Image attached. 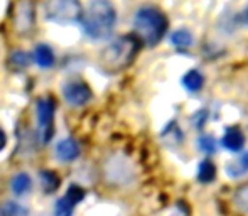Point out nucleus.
<instances>
[{
  "label": "nucleus",
  "instance_id": "f257e3e1",
  "mask_svg": "<svg viewBox=\"0 0 248 216\" xmlns=\"http://www.w3.org/2000/svg\"><path fill=\"white\" fill-rule=\"evenodd\" d=\"M83 31L92 39H105L117 26V9L111 0H92L81 15Z\"/></svg>",
  "mask_w": 248,
  "mask_h": 216
},
{
  "label": "nucleus",
  "instance_id": "0eeeda50",
  "mask_svg": "<svg viewBox=\"0 0 248 216\" xmlns=\"http://www.w3.org/2000/svg\"><path fill=\"white\" fill-rule=\"evenodd\" d=\"M54 117L56 107L51 98H39L36 103V118H37V134L43 144L51 142L54 137Z\"/></svg>",
  "mask_w": 248,
  "mask_h": 216
},
{
  "label": "nucleus",
  "instance_id": "f3484780",
  "mask_svg": "<svg viewBox=\"0 0 248 216\" xmlns=\"http://www.w3.org/2000/svg\"><path fill=\"white\" fill-rule=\"evenodd\" d=\"M3 216H29V210L19 201H7L2 208Z\"/></svg>",
  "mask_w": 248,
  "mask_h": 216
},
{
  "label": "nucleus",
  "instance_id": "5701e85b",
  "mask_svg": "<svg viewBox=\"0 0 248 216\" xmlns=\"http://www.w3.org/2000/svg\"><path fill=\"white\" fill-rule=\"evenodd\" d=\"M5 145H7V134H5V130L0 127V152L5 149Z\"/></svg>",
  "mask_w": 248,
  "mask_h": 216
},
{
  "label": "nucleus",
  "instance_id": "39448f33",
  "mask_svg": "<svg viewBox=\"0 0 248 216\" xmlns=\"http://www.w3.org/2000/svg\"><path fill=\"white\" fill-rule=\"evenodd\" d=\"M103 174L108 183L117 186H127L135 179V167L124 154H111L103 164Z\"/></svg>",
  "mask_w": 248,
  "mask_h": 216
},
{
  "label": "nucleus",
  "instance_id": "dca6fc26",
  "mask_svg": "<svg viewBox=\"0 0 248 216\" xmlns=\"http://www.w3.org/2000/svg\"><path fill=\"white\" fill-rule=\"evenodd\" d=\"M31 62V56L26 53V51H12L9 56V66L14 69H26Z\"/></svg>",
  "mask_w": 248,
  "mask_h": 216
},
{
  "label": "nucleus",
  "instance_id": "7ed1b4c3",
  "mask_svg": "<svg viewBox=\"0 0 248 216\" xmlns=\"http://www.w3.org/2000/svg\"><path fill=\"white\" fill-rule=\"evenodd\" d=\"M134 27L139 39L147 46H155L160 43L167 29V19L157 7L147 5L137 10L134 17Z\"/></svg>",
  "mask_w": 248,
  "mask_h": 216
},
{
  "label": "nucleus",
  "instance_id": "ddd939ff",
  "mask_svg": "<svg viewBox=\"0 0 248 216\" xmlns=\"http://www.w3.org/2000/svg\"><path fill=\"white\" fill-rule=\"evenodd\" d=\"M243 144H245V135H243V132L240 130V128L232 127L223 135V145H225L228 151H232V152L240 151V149L243 147Z\"/></svg>",
  "mask_w": 248,
  "mask_h": 216
},
{
  "label": "nucleus",
  "instance_id": "412c9836",
  "mask_svg": "<svg viewBox=\"0 0 248 216\" xmlns=\"http://www.w3.org/2000/svg\"><path fill=\"white\" fill-rule=\"evenodd\" d=\"M41 181H43L46 191H54L56 187L59 186L58 174L51 172V170H44V172H41Z\"/></svg>",
  "mask_w": 248,
  "mask_h": 216
},
{
  "label": "nucleus",
  "instance_id": "f03ea898",
  "mask_svg": "<svg viewBox=\"0 0 248 216\" xmlns=\"http://www.w3.org/2000/svg\"><path fill=\"white\" fill-rule=\"evenodd\" d=\"M139 53V41L134 36H120L108 43L98 54V64L107 73L127 69Z\"/></svg>",
  "mask_w": 248,
  "mask_h": 216
},
{
  "label": "nucleus",
  "instance_id": "aec40b11",
  "mask_svg": "<svg viewBox=\"0 0 248 216\" xmlns=\"http://www.w3.org/2000/svg\"><path fill=\"white\" fill-rule=\"evenodd\" d=\"M235 206L238 208L242 213H248V184L243 186L242 189L236 191L235 194Z\"/></svg>",
  "mask_w": 248,
  "mask_h": 216
},
{
  "label": "nucleus",
  "instance_id": "6ab92c4d",
  "mask_svg": "<svg viewBox=\"0 0 248 216\" xmlns=\"http://www.w3.org/2000/svg\"><path fill=\"white\" fill-rule=\"evenodd\" d=\"M172 43L176 44L177 47H189L193 44V36H191L189 31H177V32L172 34Z\"/></svg>",
  "mask_w": 248,
  "mask_h": 216
},
{
  "label": "nucleus",
  "instance_id": "4468645a",
  "mask_svg": "<svg viewBox=\"0 0 248 216\" xmlns=\"http://www.w3.org/2000/svg\"><path fill=\"white\" fill-rule=\"evenodd\" d=\"M226 172L230 177H242L248 174V152H245L243 155H240L238 159L232 161L226 167Z\"/></svg>",
  "mask_w": 248,
  "mask_h": 216
},
{
  "label": "nucleus",
  "instance_id": "20e7f679",
  "mask_svg": "<svg viewBox=\"0 0 248 216\" xmlns=\"http://www.w3.org/2000/svg\"><path fill=\"white\" fill-rule=\"evenodd\" d=\"M10 22H12V29L17 36H32L37 24L36 0H14Z\"/></svg>",
  "mask_w": 248,
  "mask_h": 216
},
{
  "label": "nucleus",
  "instance_id": "9d476101",
  "mask_svg": "<svg viewBox=\"0 0 248 216\" xmlns=\"http://www.w3.org/2000/svg\"><path fill=\"white\" fill-rule=\"evenodd\" d=\"M54 154L61 162H73L79 157L81 149H79V144L75 140V139L68 137V139H62V140L58 142Z\"/></svg>",
  "mask_w": 248,
  "mask_h": 216
},
{
  "label": "nucleus",
  "instance_id": "2eb2a0df",
  "mask_svg": "<svg viewBox=\"0 0 248 216\" xmlns=\"http://www.w3.org/2000/svg\"><path fill=\"white\" fill-rule=\"evenodd\" d=\"M202 83H204V78H202V75L199 71H196V69H191L183 78V85L186 86L189 92H199V90L202 88Z\"/></svg>",
  "mask_w": 248,
  "mask_h": 216
},
{
  "label": "nucleus",
  "instance_id": "423d86ee",
  "mask_svg": "<svg viewBox=\"0 0 248 216\" xmlns=\"http://www.w3.org/2000/svg\"><path fill=\"white\" fill-rule=\"evenodd\" d=\"M44 12L56 24H73L81 20L83 5L79 0H46Z\"/></svg>",
  "mask_w": 248,
  "mask_h": 216
},
{
  "label": "nucleus",
  "instance_id": "b1692460",
  "mask_svg": "<svg viewBox=\"0 0 248 216\" xmlns=\"http://www.w3.org/2000/svg\"><path fill=\"white\" fill-rule=\"evenodd\" d=\"M245 19H247V22H248V10L245 12Z\"/></svg>",
  "mask_w": 248,
  "mask_h": 216
},
{
  "label": "nucleus",
  "instance_id": "4be33fe9",
  "mask_svg": "<svg viewBox=\"0 0 248 216\" xmlns=\"http://www.w3.org/2000/svg\"><path fill=\"white\" fill-rule=\"evenodd\" d=\"M201 145H202V149H204L206 152H213V149H215V142H213L211 137H202L201 139Z\"/></svg>",
  "mask_w": 248,
  "mask_h": 216
},
{
  "label": "nucleus",
  "instance_id": "393cba45",
  "mask_svg": "<svg viewBox=\"0 0 248 216\" xmlns=\"http://www.w3.org/2000/svg\"><path fill=\"white\" fill-rule=\"evenodd\" d=\"M0 216H3V213H2V208H0Z\"/></svg>",
  "mask_w": 248,
  "mask_h": 216
},
{
  "label": "nucleus",
  "instance_id": "f8f14e48",
  "mask_svg": "<svg viewBox=\"0 0 248 216\" xmlns=\"http://www.w3.org/2000/svg\"><path fill=\"white\" fill-rule=\"evenodd\" d=\"M32 58H34V61H36V64L43 69L52 68L56 62L54 51H52L47 44H37L36 49H34V53H32Z\"/></svg>",
  "mask_w": 248,
  "mask_h": 216
},
{
  "label": "nucleus",
  "instance_id": "6e6552de",
  "mask_svg": "<svg viewBox=\"0 0 248 216\" xmlns=\"http://www.w3.org/2000/svg\"><path fill=\"white\" fill-rule=\"evenodd\" d=\"M62 96L71 107H85L92 102L93 92L83 79H71L62 86Z\"/></svg>",
  "mask_w": 248,
  "mask_h": 216
},
{
  "label": "nucleus",
  "instance_id": "9b49d317",
  "mask_svg": "<svg viewBox=\"0 0 248 216\" xmlns=\"http://www.w3.org/2000/svg\"><path fill=\"white\" fill-rule=\"evenodd\" d=\"M10 191L14 193V196H26L32 191V177L27 172H17L16 176L10 179Z\"/></svg>",
  "mask_w": 248,
  "mask_h": 216
},
{
  "label": "nucleus",
  "instance_id": "a211bd4d",
  "mask_svg": "<svg viewBox=\"0 0 248 216\" xmlns=\"http://www.w3.org/2000/svg\"><path fill=\"white\" fill-rule=\"evenodd\" d=\"M215 176H216V169H215V166H213V162L202 161L198 169L199 181H202V183H211V181L215 179Z\"/></svg>",
  "mask_w": 248,
  "mask_h": 216
},
{
  "label": "nucleus",
  "instance_id": "1a4fd4ad",
  "mask_svg": "<svg viewBox=\"0 0 248 216\" xmlns=\"http://www.w3.org/2000/svg\"><path fill=\"white\" fill-rule=\"evenodd\" d=\"M85 198V187L71 184L64 194L54 203V216H73L75 208Z\"/></svg>",
  "mask_w": 248,
  "mask_h": 216
}]
</instances>
